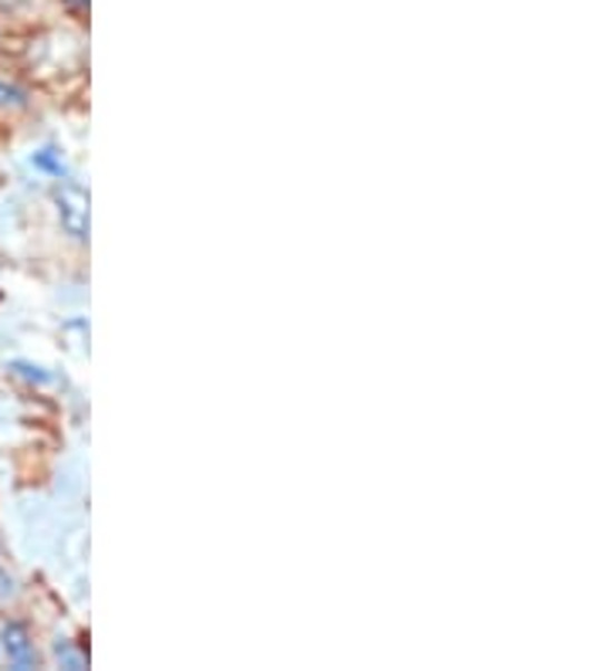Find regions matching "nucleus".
<instances>
[{
	"mask_svg": "<svg viewBox=\"0 0 609 671\" xmlns=\"http://www.w3.org/2000/svg\"><path fill=\"white\" fill-rule=\"evenodd\" d=\"M35 166H38V171H45L48 177H55V181H65V177H68V163H65V156H61L55 146L38 149V153H35Z\"/></svg>",
	"mask_w": 609,
	"mask_h": 671,
	"instance_id": "7ed1b4c3",
	"label": "nucleus"
},
{
	"mask_svg": "<svg viewBox=\"0 0 609 671\" xmlns=\"http://www.w3.org/2000/svg\"><path fill=\"white\" fill-rule=\"evenodd\" d=\"M0 648L8 654V664L18 668V671H28V668H38L41 658H38V648L28 634L24 624H8L4 634H0Z\"/></svg>",
	"mask_w": 609,
	"mask_h": 671,
	"instance_id": "f03ea898",
	"label": "nucleus"
},
{
	"mask_svg": "<svg viewBox=\"0 0 609 671\" xmlns=\"http://www.w3.org/2000/svg\"><path fill=\"white\" fill-rule=\"evenodd\" d=\"M14 594H18V583H14V576L8 573L4 560H0V601H11Z\"/></svg>",
	"mask_w": 609,
	"mask_h": 671,
	"instance_id": "423d86ee",
	"label": "nucleus"
},
{
	"mask_svg": "<svg viewBox=\"0 0 609 671\" xmlns=\"http://www.w3.org/2000/svg\"><path fill=\"white\" fill-rule=\"evenodd\" d=\"M55 651H58V661H61L65 668H85V654H81V651H75V648H68V644H58Z\"/></svg>",
	"mask_w": 609,
	"mask_h": 671,
	"instance_id": "39448f33",
	"label": "nucleus"
},
{
	"mask_svg": "<svg viewBox=\"0 0 609 671\" xmlns=\"http://www.w3.org/2000/svg\"><path fill=\"white\" fill-rule=\"evenodd\" d=\"M24 106H28V93L14 86V81L0 78V109H24Z\"/></svg>",
	"mask_w": 609,
	"mask_h": 671,
	"instance_id": "20e7f679",
	"label": "nucleus"
},
{
	"mask_svg": "<svg viewBox=\"0 0 609 671\" xmlns=\"http://www.w3.org/2000/svg\"><path fill=\"white\" fill-rule=\"evenodd\" d=\"M55 207H58V221H61L65 234H71L75 241L89 237V191L65 177L55 187Z\"/></svg>",
	"mask_w": 609,
	"mask_h": 671,
	"instance_id": "f257e3e1",
	"label": "nucleus"
}]
</instances>
